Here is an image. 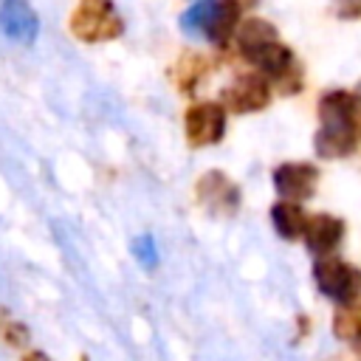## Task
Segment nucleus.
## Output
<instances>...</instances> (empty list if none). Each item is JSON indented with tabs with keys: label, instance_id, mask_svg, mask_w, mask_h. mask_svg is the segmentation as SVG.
I'll return each mask as SVG.
<instances>
[{
	"label": "nucleus",
	"instance_id": "21",
	"mask_svg": "<svg viewBox=\"0 0 361 361\" xmlns=\"http://www.w3.org/2000/svg\"><path fill=\"white\" fill-rule=\"evenodd\" d=\"M23 361H51V358H48L42 350H28V353L23 355Z\"/></svg>",
	"mask_w": 361,
	"mask_h": 361
},
{
	"label": "nucleus",
	"instance_id": "2",
	"mask_svg": "<svg viewBox=\"0 0 361 361\" xmlns=\"http://www.w3.org/2000/svg\"><path fill=\"white\" fill-rule=\"evenodd\" d=\"M316 288L336 305H350L361 299V268L353 262H344L338 257H319L313 265Z\"/></svg>",
	"mask_w": 361,
	"mask_h": 361
},
{
	"label": "nucleus",
	"instance_id": "19",
	"mask_svg": "<svg viewBox=\"0 0 361 361\" xmlns=\"http://www.w3.org/2000/svg\"><path fill=\"white\" fill-rule=\"evenodd\" d=\"M279 93H285V96H293V93H299L302 90V85H305V73H302V65L299 62H293L279 79H274L271 82Z\"/></svg>",
	"mask_w": 361,
	"mask_h": 361
},
{
	"label": "nucleus",
	"instance_id": "23",
	"mask_svg": "<svg viewBox=\"0 0 361 361\" xmlns=\"http://www.w3.org/2000/svg\"><path fill=\"white\" fill-rule=\"evenodd\" d=\"M353 344H355V355H358V358H361V336H358V338H355V341H353Z\"/></svg>",
	"mask_w": 361,
	"mask_h": 361
},
{
	"label": "nucleus",
	"instance_id": "1",
	"mask_svg": "<svg viewBox=\"0 0 361 361\" xmlns=\"http://www.w3.org/2000/svg\"><path fill=\"white\" fill-rule=\"evenodd\" d=\"M127 23L118 14L113 0H76L71 17H68V31L73 39L85 45H99L118 39L124 34Z\"/></svg>",
	"mask_w": 361,
	"mask_h": 361
},
{
	"label": "nucleus",
	"instance_id": "8",
	"mask_svg": "<svg viewBox=\"0 0 361 361\" xmlns=\"http://www.w3.org/2000/svg\"><path fill=\"white\" fill-rule=\"evenodd\" d=\"M358 144H361L358 124H319V130L313 135L316 155L327 158V161L353 155L358 149Z\"/></svg>",
	"mask_w": 361,
	"mask_h": 361
},
{
	"label": "nucleus",
	"instance_id": "13",
	"mask_svg": "<svg viewBox=\"0 0 361 361\" xmlns=\"http://www.w3.org/2000/svg\"><path fill=\"white\" fill-rule=\"evenodd\" d=\"M209 76V59L203 54L186 51L178 56V62L172 65V82L180 93H195V87Z\"/></svg>",
	"mask_w": 361,
	"mask_h": 361
},
{
	"label": "nucleus",
	"instance_id": "4",
	"mask_svg": "<svg viewBox=\"0 0 361 361\" xmlns=\"http://www.w3.org/2000/svg\"><path fill=\"white\" fill-rule=\"evenodd\" d=\"M271 82L259 73H240L228 87H223L220 93V104L226 107V113H259L271 104Z\"/></svg>",
	"mask_w": 361,
	"mask_h": 361
},
{
	"label": "nucleus",
	"instance_id": "5",
	"mask_svg": "<svg viewBox=\"0 0 361 361\" xmlns=\"http://www.w3.org/2000/svg\"><path fill=\"white\" fill-rule=\"evenodd\" d=\"M195 192H197V203H200L206 212L217 214V217H231V214L240 209V189H237V183H234L226 172H220V169L203 172V175L197 178Z\"/></svg>",
	"mask_w": 361,
	"mask_h": 361
},
{
	"label": "nucleus",
	"instance_id": "16",
	"mask_svg": "<svg viewBox=\"0 0 361 361\" xmlns=\"http://www.w3.org/2000/svg\"><path fill=\"white\" fill-rule=\"evenodd\" d=\"M333 333L341 341H355L361 336V305L358 299L350 305H338L333 313Z\"/></svg>",
	"mask_w": 361,
	"mask_h": 361
},
{
	"label": "nucleus",
	"instance_id": "3",
	"mask_svg": "<svg viewBox=\"0 0 361 361\" xmlns=\"http://www.w3.org/2000/svg\"><path fill=\"white\" fill-rule=\"evenodd\" d=\"M183 133L189 147H212L226 135V107L220 102H195L183 113Z\"/></svg>",
	"mask_w": 361,
	"mask_h": 361
},
{
	"label": "nucleus",
	"instance_id": "10",
	"mask_svg": "<svg viewBox=\"0 0 361 361\" xmlns=\"http://www.w3.org/2000/svg\"><path fill=\"white\" fill-rule=\"evenodd\" d=\"M240 11H243V8H240L234 0H217V3H214V11H212V17H209V23H206V28H203V37H206L212 45L226 48V45L231 42L237 25H240Z\"/></svg>",
	"mask_w": 361,
	"mask_h": 361
},
{
	"label": "nucleus",
	"instance_id": "20",
	"mask_svg": "<svg viewBox=\"0 0 361 361\" xmlns=\"http://www.w3.org/2000/svg\"><path fill=\"white\" fill-rule=\"evenodd\" d=\"M333 14L338 20H358L361 17V0H333Z\"/></svg>",
	"mask_w": 361,
	"mask_h": 361
},
{
	"label": "nucleus",
	"instance_id": "18",
	"mask_svg": "<svg viewBox=\"0 0 361 361\" xmlns=\"http://www.w3.org/2000/svg\"><path fill=\"white\" fill-rule=\"evenodd\" d=\"M214 3L217 0H200L192 8H186L180 14V28L189 31V34H203V28H206V23H209V17L214 11Z\"/></svg>",
	"mask_w": 361,
	"mask_h": 361
},
{
	"label": "nucleus",
	"instance_id": "6",
	"mask_svg": "<svg viewBox=\"0 0 361 361\" xmlns=\"http://www.w3.org/2000/svg\"><path fill=\"white\" fill-rule=\"evenodd\" d=\"M319 183V169L305 161H285L274 169V189L285 200H310Z\"/></svg>",
	"mask_w": 361,
	"mask_h": 361
},
{
	"label": "nucleus",
	"instance_id": "14",
	"mask_svg": "<svg viewBox=\"0 0 361 361\" xmlns=\"http://www.w3.org/2000/svg\"><path fill=\"white\" fill-rule=\"evenodd\" d=\"M305 220H307V212L296 200L282 197L271 206V223H274V231L282 240H299L302 231H305Z\"/></svg>",
	"mask_w": 361,
	"mask_h": 361
},
{
	"label": "nucleus",
	"instance_id": "7",
	"mask_svg": "<svg viewBox=\"0 0 361 361\" xmlns=\"http://www.w3.org/2000/svg\"><path fill=\"white\" fill-rule=\"evenodd\" d=\"M305 245L310 254L316 257H327L338 248V243L344 240V220L336 217V214H327V212H319V214H307L305 220Z\"/></svg>",
	"mask_w": 361,
	"mask_h": 361
},
{
	"label": "nucleus",
	"instance_id": "12",
	"mask_svg": "<svg viewBox=\"0 0 361 361\" xmlns=\"http://www.w3.org/2000/svg\"><path fill=\"white\" fill-rule=\"evenodd\" d=\"M322 124H358V104L353 90H327L319 99Z\"/></svg>",
	"mask_w": 361,
	"mask_h": 361
},
{
	"label": "nucleus",
	"instance_id": "22",
	"mask_svg": "<svg viewBox=\"0 0 361 361\" xmlns=\"http://www.w3.org/2000/svg\"><path fill=\"white\" fill-rule=\"evenodd\" d=\"M234 3H237V6L243 8V11H254V8H257V6L262 3V0H234Z\"/></svg>",
	"mask_w": 361,
	"mask_h": 361
},
{
	"label": "nucleus",
	"instance_id": "9",
	"mask_svg": "<svg viewBox=\"0 0 361 361\" xmlns=\"http://www.w3.org/2000/svg\"><path fill=\"white\" fill-rule=\"evenodd\" d=\"M234 39H237V51L251 62L268 42L276 39V25L265 17H248V20H240Z\"/></svg>",
	"mask_w": 361,
	"mask_h": 361
},
{
	"label": "nucleus",
	"instance_id": "17",
	"mask_svg": "<svg viewBox=\"0 0 361 361\" xmlns=\"http://www.w3.org/2000/svg\"><path fill=\"white\" fill-rule=\"evenodd\" d=\"M0 338H3V344H6V347L23 350V347H28L31 333H28V327H25L14 313L0 310Z\"/></svg>",
	"mask_w": 361,
	"mask_h": 361
},
{
	"label": "nucleus",
	"instance_id": "15",
	"mask_svg": "<svg viewBox=\"0 0 361 361\" xmlns=\"http://www.w3.org/2000/svg\"><path fill=\"white\" fill-rule=\"evenodd\" d=\"M254 65H257V71L268 79V82H274V79H279L293 62H296V54L285 45V42H279V39H274V42H268L254 59H251Z\"/></svg>",
	"mask_w": 361,
	"mask_h": 361
},
{
	"label": "nucleus",
	"instance_id": "11",
	"mask_svg": "<svg viewBox=\"0 0 361 361\" xmlns=\"http://www.w3.org/2000/svg\"><path fill=\"white\" fill-rule=\"evenodd\" d=\"M0 23L3 31L14 39H34L37 37V14L28 0H3L0 3Z\"/></svg>",
	"mask_w": 361,
	"mask_h": 361
}]
</instances>
